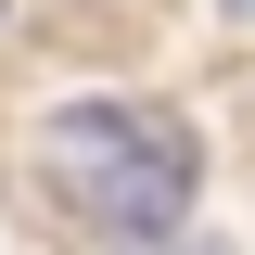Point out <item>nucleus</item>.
<instances>
[{"label": "nucleus", "instance_id": "obj_1", "mask_svg": "<svg viewBox=\"0 0 255 255\" xmlns=\"http://www.w3.org/2000/svg\"><path fill=\"white\" fill-rule=\"evenodd\" d=\"M38 179H51L102 243H166V230L191 217V128L166 115V102L90 90V102H64V115L38 128Z\"/></svg>", "mask_w": 255, "mask_h": 255}, {"label": "nucleus", "instance_id": "obj_2", "mask_svg": "<svg viewBox=\"0 0 255 255\" xmlns=\"http://www.w3.org/2000/svg\"><path fill=\"white\" fill-rule=\"evenodd\" d=\"M230 13H243V26H255V0H230Z\"/></svg>", "mask_w": 255, "mask_h": 255}]
</instances>
